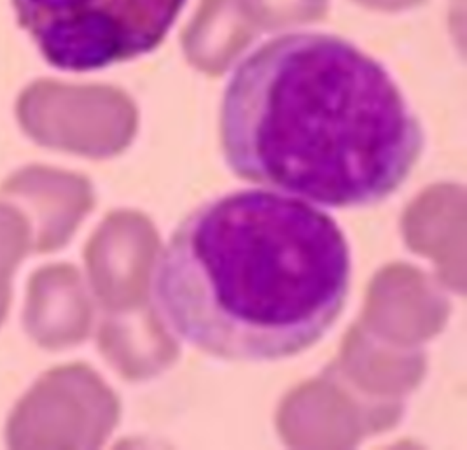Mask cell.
Masks as SVG:
<instances>
[{"mask_svg": "<svg viewBox=\"0 0 467 450\" xmlns=\"http://www.w3.org/2000/svg\"><path fill=\"white\" fill-rule=\"evenodd\" d=\"M350 282V246L331 215L289 194L238 190L177 225L154 263L152 303L179 342L265 363L319 343Z\"/></svg>", "mask_w": 467, "mask_h": 450, "instance_id": "7a4b0ae2", "label": "cell"}, {"mask_svg": "<svg viewBox=\"0 0 467 450\" xmlns=\"http://www.w3.org/2000/svg\"><path fill=\"white\" fill-rule=\"evenodd\" d=\"M188 0H13L44 60L93 72L135 60L165 41Z\"/></svg>", "mask_w": 467, "mask_h": 450, "instance_id": "3957f363", "label": "cell"}, {"mask_svg": "<svg viewBox=\"0 0 467 450\" xmlns=\"http://www.w3.org/2000/svg\"><path fill=\"white\" fill-rule=\"evenodd\" d=\"M219 137L240 179L331 209L385 202L425 144L389 70L322 32L276 36L238 60L224 86Z\"/></svg>", "mask_w": 467, "mask_h": 450, "instance_id": "6da1fadb", "label": "cell"}]
</instances>
